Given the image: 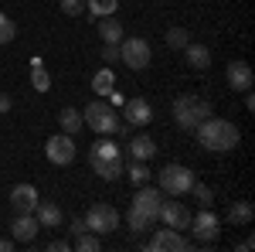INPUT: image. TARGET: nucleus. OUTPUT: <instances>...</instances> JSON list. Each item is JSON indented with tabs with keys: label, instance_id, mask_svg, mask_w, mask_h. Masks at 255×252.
<instances>
[{
	"label": "nucleus",
	"instance_id": "b1692460",
	"mask_svg": "<svg viewBox=\"0 0 255 252\" xmlns=\"http://www.w3.org/2000/svg\"><path fill=\"white\" fill-rule=\"evenodd\" d=\"M163 41H167V48H170V51H184V48H187V41H191V31H187V27H167Z\"/></svg>",
	"mask_w": 255,
	"mask_h": 252
},
{
	"label": "nucleus",
	"instance_id": "4468645a",
	"mask_svg": "<svg viewBox=\"0 0 255 252\" xmlns=\"http://www.w3.org/2000/svg\"><path fill=\"white\" fill-rule=\"evenodd\" d=\"M38 188L34 184H17L14 191H10V208H14V215H34V208H38Z\"/></svg>",
	"mask_w": 255,
	"mask_h": 252
},
{
	"label": "nucleus",
	"instance_id": "72a5a7b5",
	"mask_svg": "<svg viewBox=\"0 0 255 252\" xmlns=\"http://www.w3.org/2000/svg\"><path fill=\"white\" fill-rule=\"evenodd\" d=\"M68 249H72V242H65V239H58V242L48 246V252H68Z\"/></svg>",
	"mask_w": 255,
	"mask_h": 252
},
{
	"label": "nucleus",
	"instance_id": "6ab92c4d",
	"mask_svg": "<svg viewBox=\"0 0 255 252\" xmlns=\"http://www.w3.org/2000/svg\"><path fill=\"white\" fill-rule=\"evenodd\" d=\"M252 218H255L252 201H232L228 205V215H225L228 225H252Z\"/></svg>",
	"mask_w": 255,
	"mask_h": 252
},
{
	"label": "nucleus",
	"instance_id": "7c9ffc66",
	"mask_svg": "<svg viewBox=\"0 0 255 252\" xmlns=\"http://www.w3.org/2000/svg\"><path fill=\"white\" fill-rule=\"evenodd\" d=\"M61 14H68V17H79L82 10H85V0H58Z\"/></svg>",
	"mask_w": 255,
	"mask_h": 252
},
{
	"label": "nucleus",
	"instance_id": "f8f14e48",
	"mask_svg": "<svg viewBox=\"0 0 255 252\" xmlns=\"http://www.w3.org/2000/svg\"><path fill=\"white\" fill-rule=\"evenodd\" d=\"M157 222H163L167 229H177V232H187V229H191V212H187L184 201H167V198H163Z\"/></svg>",
	"mask_w": 255,
	"mask_h": 252
},
{
	"label": "nucleus",
	"instance_id": "ddd939ff",
	"mask_svg": "<svg viewBox=\"0 0 255 252\" xmlns=\"http://www.w3.org/2000/svg\"><path fill=\"white\" fill-rule=\"evenodd\" d=\"M225 82L232 85V92H249L255 82V72L249 61H232L228 68H225Z\"/></svg>",
	"mask_w": 255,
	"mask_h": 252
},
{
	"label": "nucleus",
	"instance_id": "bb28decb",
	"mask_svg": "<svg viewBox=\"0 0 255 252\" xmlns=\"http://www.w3.org/2000/svg\"><path fill=\"white\" fill-rule=\"evenodd\" d=\"M102 235H96V232H82V235H75V242H72V249H79V252H99L102 249V242H99Z\"/></svg>",
	"mask_w": 255,
	"mask_h": 252
},
{
	"label": "nucleus",
	"instance_id": "2f4dec72",
	"mask_svg": "<svg viewBox=\"0 0 255 252\" xmlns=\"http://www.w3.org/2000/svg\"><path fill=\"white\" fill-rule=\"evenodd\" d=\"M191 191H194V198L204 205V208H211V198H215V194H211L208 184H197V181H194V184H191Z\"/></svg>",
	"mask_w": 255,
	"mask_h": 252
},
{
	"label": "nucleus",
	"instance_id": "cd10ccee",
	"mask_svg": "<svg viewBox=\"0 0 255 252\" xmlns=\"http://www.w3.org/2000/svg\"><path fill=\"white\" fill-rule=\"evenodd\" d=\"M92 89H96L99 96H109V92H113V72H109V68L96 72V75H92Z\"/></svg>",
	"mask_w": 255,
	"mask_h": 252
},
{
	"label": "nucleus",
	"instance_id": "473e14b6",
	"mask_svg": "<svg viewBox=\"0 0 255 252\" xmlns=\"http://www.w3.org/2000/svg\"><path fill=\"white\" fill-rule=\"evenodd\" d=\"M102 61H119V44H106L102 48Z\"/></svg>",
	"mask_w": 255,
	"mask_h": 252
},
{
	"label": "nucleus",
	"instance_id": "0eeeda50",
	"mask_svg": "<svg viewBox=\"0 0 255 252\" xmlns=\"http://www.w3.org/2000/svg\"><path fill=\"white\" fill-rule=\"evenodd\" d=\"M163 198H167V194L160 191V188H153V184H139L136 194H133V205H129V208H136V212L143 215L150 225H153V222L160 218V205H163Z\"/></svg>",
	"mask_w": 255,
	"mask_h": 252
},
{
	"label": "nucleus",
	"instance_id": "f704fd0d",
	"mask_svg": "<svg viewBox=\"0 0 255 252\" xmlns=\"http://www.w3.org/2000/svg\"><path fill=\"white\" fill-rule=\"evenodd\" d=\"M82 232H89V225H85V218H75L72 222V235H82Z\"/></svg>",
	"mask_w": 255,
	"mask_h": 252
},
{
	"label": "nucleus",
	"instance_id": "1a4fd4ad",
	"mask_svg": "<svg viewBox=\"0 0 255 252\" xmlns=\"http://www.w3.org/2000/svg\"><path fill=\"white\" fill-rule=\"evenodd\" d=\"M44 157H48L55 167H68V164L75 160V136H68V133L48 136V143H44Z\"/></svg>",
	"mask_w": 255,
	"mask_h": 252
},
{
	"label": "nucleus",
	"instance_id": "4be33fe9",
	"mask_svg": "<svg viewBox=\"0 0 255 252\" xmlns=\"http://www.w3.org/2000/svg\"><path fill=\"white\" fill-rule=\"evenodd\" d=\"M31 85H34L38 92H48V89H51V75H48V68H44L41 58H31Z\"/></svg>",
	"mask_w": 255,
	"mask_h": 252
},
{
	"label": "nucleus",
	"instance_id": "9b49d317",
	"mask_svg": "<svg viewBox=\"0 0 255 252\" xmlns=\"http://www.w3.org/2000/svg\"><path fill=\"white\" fill-rule=\"evenodd\" d=\"M191 232L201 246H208V242H215L218 232H221V218H218L211 208H204L201 215H191Z\"/></svg>",
	"mask_w": 255,
	"mask_h": 252
},
{
	"label": "nucleus",
	"instance_id": "423d86ee",
	"mask_svg": "<svg viewBox=\"0 0 255 252\" xmlns=\"http://www.w3.org/2000/svg\"><path fill=\"white\" fill-rule=\"evenodd\" d=\"M119 61L133 72H143L150 61H153V51H150V41L146 38H123L119 41Z\"/></svg>",
	"mask_w": 255,
	"mask_h": 252
},
{
	"label": "nucleus",
	"instance_id": "393cba45",
	"mask_svg": "<svg viewBox=\"0 0 255 252\" xmlns=\"http://www.w3.org/2000/svg\"><path fill=\"white\" fill-rule=\"evenodd\" d=\"M85 10H89L96 20L99 17H113V14L119 10V0H89V3H85Z\"/></svg>",
	"mask_w": 255,
	"mask_h": 252
},
{
	"label": "nucleus",
	"instance_id": "5701e85b",
	"mask_svg": "<svg viewBox=\"0 0 255 252\" xmlns=\"http://www.w3.org/2000/svg\"><path fill=\"white\" fill-rule=\"evenodd\" d=\"M58 123H61V133H68V136H75L82 126H85V123H82V113H79V109H72V106H68V109H61Z\"/></svg>",
	"mask_w": 255,
	"mask_h": 252
},
{
	"label": "nucleus",
	"instance_id": "20e7f679",
	"mask_svg": "<svg viewBox=\"0 0 255 252\" xmlns=\"http://www.w3.org/2000/svg\"><path fill=\"white\" fill-rule=\"evenodd\" d=\"M211 116V102H204L201 96H177L174 99V119H177V126L180 130H187V133H194L197 130V123L201 119H208Z\"/></svg>",
	"mask_w": 255,
	"mask_h": 252
},
{
	"label": "nucleus",
	"instance_id": "a211bd4d",
	"mask_svg": "<svg viewBox=\"0 0 255 252\" xmlns=\"http://www.w3.org/2000/svg\"><path fill=\"white\" fill-rule=\"evenodd\" d=\"M184 58H187V65H191L194 72H204V68L211 65V51H208V44L187 41V48H184Z\"/></svg>",
	"mask_w": 255,
	"mask_h": 252
},
{
	"label": "nucleus",
	"instance_id": "c756f323",
	"mask_svg": "<svg viewBox=\"0 0 255 252\" xmlns=\"http://www.w3.org/2000/svg\"><path fill=\"white\" fill-rule=\"evenodd\" d=\"M126 225H129V232H136V235L150 229V222H146V218H143L136 208H129V212H126Z\"/></svg>",
	"mask_w": 255,
	"mask_h": 252
},
{
	"label": "nucleus",
	"instance_id": "4c0bfd02",
	"mask_svg": "<svg viewBox=\"0 0 255 252\" xmlns=\"http://www.w3.org/2000/svg\"><path fill=\"white\" fill-rule=\"evenodd\" d=\"M245 109H255V96H252V89L245 92Z\"/></svg>",
	"mask_w": 255,
	"mask_h": 252
},
{
	"label": "nucleus",
	"instance_id": "2eb2a0df",
	"mask_svg": "<svg viewBox=\"0 0 255 252\" xmlns=\"http://www.w3.org/2000/svg\"><path fill=\"white\" fill-rule=\"evenodd\" d=\"M123 119L129 126H146V123H153V109L143 96H133L129 102H123Z\"/></svg>",
	"mask_w": 255,
	"mask_h": 252
},
{
	"label": "nucleus",
	"instance_id": "dca6fc26",
	"mask_svg": "<svg viewBox=\"0 0 255 252\" xmlns=\"http://www.w3.org/2000/svg\"><path fill=\"white\" fill-rule=\"evenodd\" d=\"M38 218L34 215H14V222H10V239L20 242V246H27V242H34L38 239Z\"/></svg>",
	"mask_w": 255,
	"mask_h": 252
},
{
	"label": "nucleus",
	"instance_id": "6e6552de",
	"mask_svg": "<svg viewBox=\"0 0 255 252\" xmlns=\"http://www.w3.org/2000/svg\"><path fill=\"white\" fill-rule=\"evenodd\" d=\"M85 225H89V232H96V235H109V232L119 229V212L113 208V205L96 201V205L85 212Z\"/></svg>",
	"mask_w": 255,
	"mask_h": 252
},
{
	"label": "nucleus",
	"instance_id": "c9c22d12",
	"mask_svg": "<svg viewBox=\"0 0 255 252\" xmlns=\"http://www.w3.org/2000/svg\"><path fill=\"white\" fill-rule=\"evenodd\" d=\"M10 106H14V99L7 96V92H0V113H10Z\"/></svg>",
	"mask_w": 255,
	"mask_h": 252
},
{
	"label": "nucleus",
	"instance_id": "c85d7f7f",
	"mask_svg": "<svg viewBox=\"0 0 255 252\" xmlns=\"http://www.w3.org/2000/svg\"><path fill=\"white\" fill-rule=\"evenodd\" d=\"M14 38H17V24L0 10V44H10Z\"/></svg>",
	"mask_w": 255,
	"mask_h": 252
},
{
	"label": "nucleus",
	"instance_id": "9d476101",
	"mask_svg": "<svg viewBox=\"0 0 255 252\" xmlns=\"http://www.w3.org/2000/svg\"><path fill=\"white\" fill-rule=\"evenodd\" d=\"M146 249L150 252H180V249H194V242L191 239H184V232H177V229H160L153 232V239L146 242Z\"/></svg>",
	"mask_w": 255,
	"mask_h": 252
},
{
	"label": "nucleus",
	"instance_id": "a878e982",
	"mask_svg": "<svg viewBox=\"0 0 255 252\" xmlns=\"http://www.w3.org/2000/svg\"><path fill=\"white\" fill-rule=\"evenodd\" d=\"M123 174L129 177L136 188H139V184H150V177H153V174H150V167H146V160H133V164H129Z\"/></svg>",
	"mask_w": 255,
	"mask_h": 252
},
{
	"label": "nucleus",
	"instance_id": "e433bc0d",
	"mask_svg": "<svg viewBox=\"0 0 255 252\" xmlns=\"http://www.w3.org/2000/svg\"><path fill=\"white\" fill-rule=\"evenodd\" d=\"M14 246H17L14 239H0V252H10V249H14Z\"/></svg>",
	"mask_w": 255,
	"mask_h": 252
},
{
	"label": "nucleus",
	"instance_id": "412c9836",
	"mask_svg": "<svg viewBox=\"0 0 255 252\" xmlns=\"http://www.w3.org/2000/svg\"><path fill=\"white\" fill-rule=\"evenodd\" d=\"M99 38L106 41V44H119L123 41V24H119L116 17H99Z\"/></svg>",
	"mask_w": 255,
	"mask_h": 252
},
{
	"label": "nucleus",
	"instance_id": "f03ea898",
	"mask_svg": "<svg viewBox=\"0 0 255 252\" xmlns=\"http://www.w3.org/2000/svg\"><path fill=\"white\" fill-rule=\"evenodd\" d=\"M89 164H92V171H96L102 181H119L123 171H126L123 150H119L113 140H106V136L92 143V150H89Z\"/></svg>",
	"mask_w": 255,
	"mask_h": 252
},
{
	"label": "nucleus",
	"instance_id": "f3484780",
	"mask_svg": "<svg viewBox=\"0 0 255 252\" xmlns=\"http://www.w3.org/2000/svg\"><path fill=\"white\" fill-rule=\"evenodd\" d=\"M34 218H38L41 229H58L61 218H65V212H61L55 201H38V208H34Z\"/></svg>",
	"mask_w": 255,
	"mask_h": 252
},
{
	"label": "nucleus",
	"instance_id": "7ed1b4c3",
	"mask_svg": "<svg viewBox=\"0 0 255 252\" xmlns=\"http://www.w3.org/2000/svg\"><path fill=\"white\" fill-rule=\"evenodd\" d=\"M82 123L92 130L96 136H113L123 130V119H119V113L109 106V102H102V99H96V102H89L85 109H82Z\"/></svg>",
	"mask_w": 255,
	"mask_h": 252
},
{
	"label": "nucleus",
	"instance_id": "aec40b11",
	"mask_svg": "<svg viewBox=\"0 0 255 252\" xmlns=\"http://www.w3.org/2000/svg\"><path fill=\"white\" fill-rule=\"evenodd\" d=\"M157 154V143H153V136H146V133H139L129 140V157L133 160H150V157Z\"/></svg>",
	"mask_w": 255,
	"mask_h": 252
},
{
	"label": "nucleus",
	"instance_id": "f257e3e1",
	"mask_svg": "<svg viewBox=\"0 0 255 252\" xmlns=\"http://www.w3.org/2000/svg\"><path fill=\"white\" fill-rule=\"evenodd\" d=\"M194 133H197V143L204 150H211V154H228V150H235L242 143V133H238L235 123L232 119H218V116L201 119Z\"/></svg>",
	"mask_w": 255,
	"mask_h": 252
},
{
	"label": "nucleus",
	"instance_id": "39448f33",
	"mask_svg": "<svg viewBox=\"0 0 255 252\" xmlns=\"http://www.w3.org/2000/svg\"><path fill=\"white\" fill-rule=\"evenodd\" d=\"M194 181H197L194 171L184 167V164H167L157 174V184L167 198H184V194H191V184H194Z\"/></svg>",
	"mask_w": 255,
	"mask_h": 252
}]
</instances>
